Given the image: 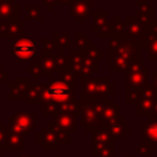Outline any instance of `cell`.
I'll return each mask as SVG.
<instances>
[{"label": "cell", "instance_id": "36", "mask_svg": "<svg viewBox=\"0 0 157 157\" xmlns=\"http://www.w3.org/2000/svg\"><path fill=\"white\" fill-rule=\"evenodd\" d=\"M0 82L1 83H9V74L4 70L2 66H0Z\"/></svg>", "mask_w": 157, "mask_h": 157}, {"label": "cell", "instance_id": "6", "mask_svg": "<svg viewBox=\"0 0 157 157\" xmlns=\"http://www.w3.org/2000/svg\"><path fill=\"white\" fill-rule=\"evenodd\" d=\"M115 92V85L108 77H85L80 80L81 101H107Z\"/></svg>", "mask_w": 157, "mask_h": 157}, {"label": "cell", "instance_id": "2", "mask_svg": "<svg viewBox=\"0 0 157 157\" xmlns=\"http://www.w3.org/2000/svg\"><path fill=\"white\" fill-rule=\"evenodd\" d=\"M104 59V52L98 48L96 43L90 44L87 48L70 49L69 50V72L75 78L91 77L98 71V63Z\"/></svg>", "mask_w": 157, "mask_h": 157}, {"label": "cell", "instance_id": "29", "mask_svg": "<svg viewBox=\"0 0 157 157\" xmlns=\"http://www.w3.org/2000/svg\"><path fill=\"white\" fill-rule=\"evenodd\" d=\"M47 128H49L50 131L54 134V136H55L58 144H63V145H67V144H70L69 134H67L66 131H64L60 126H58L54 121H49L48 125H47Z\"/></svg>", "mask_w": 157, "mask_h": 157}, {"label": "cell", "instance_id": "25", "mask_svg": "<svg viewBox=\"0 0 157 157\" xmlns=\"http://www.w3.org/2000/svg\"><path fill=\"white\" fill-rule=\"evenodd\" d=\"M76 118L66 114V113H58L54 115V123L60 126L67 134H74L76 131Z\"/></svg>", "mask_w": 157, "mask_h": 157}, {"label": "cell", "instance_id": "26", "mask_svg": "<svg viewBox=\"0 0 157 157\" xmlns=\"http://www.w3.org/2000/svg\"><path fill=\"white\" fill-rule=\"evenodd\" d=\"M92 18H93V26H92V32L93 33H98L102 28L107 27L110 21L108 20L109 17V11L108 10H96L92 11Z\"/></svg>", "mask_w": 157, "mask_h": 157}, {"label": "cell", "instance_id": "10", "mask_svg": "<svg viewBox=\"0 0 157 157\" xmlns=\"http://www.w3.org/2000/svg\"><path fill=\"white\" fill-rule=\"evenodd\" d=\"M36 38H20L12 47V58L15 61H31L36 56Z\"/></svg>", "mask_w": 157, "mask_h": 157}, {"label": "cell", "instance_id": "3", "mask_svg": "<svg viewBox=\"0 0 157 157\" xmlns=\"http://www.w3.org/2000/svg\"><path fill=\"white\" fill-rule=\"evenodd\" d=\"M75 85L76 78L69 71L56 74V76H54L53 80L45 86L43 93V104L55 103L63 105L75 101Z\"/></svg>", "mask_w": 157, "mask_h": 157}, {"label": "cell", "instance_id": "44", "mask_svg": "<svg viewBox=\"0 0 157 157\" xmlns=\"http://www.w3.org/2000/svg\"><path fill=\"white\" fill-rule=\"evenodd\" d=\"M4 1H5V0H0V4H1V2H4Z\"/></svg>", "mask_w": 157, "mask_h": 157}, {"label": "cell", "instance_id": "42", "mask_svg": "<svg viewBox=\"0 0 157 157\" xmlns=\"http://www.w3.org/2000/svg\"><path fill=\"white\" fill-rule=\"evenodd\" d=\"M123 157H137L136 155H126V156H123Z\"/></svg>", "mask_w": 157, "mask_h": 157}, {"label": "cell", "instance_id": "43", "mask_svg": "<svg viewBox=\"0 0 157 157\" xmlns=\"http://www.w3.org/2000/svg\"><path fill=\"white\" fill-rule=\"evenodd\" d=\"M0 157H2V151H0Z\"/></svg>", "mask_w": 157, "mask_h": 157}, {"label": "cell", "instance_id": "37", "mask_svg": "<svg viewBox=\"0 0 157 157\" xmlns=\"http://www.w3.org/2000/svg\"><path fill=\"white\" fill-rule=\"evenodd\" d=\"M42 5L47 6L48 11H53L55 6V0H42Z\"/></svg>", "mask_w": 157, "mask_h": 157}, {"label": "cell", "instance_id": "39", "mask_svg": "<svg viewBox=\"0 0 157 157\" xmlns=\"http://www.w3.org/2000/svg\"><path fill=\"white\" fill-rule=\"evenodd\" d=\"M151 117H155L157 118V97L153 102V105H152V112H151Z\"/></svg>", "mask_w": 157, "mask_h": 157}, {"label": "cell", "instance_id": "1", "mask_svg": "<svg viewBox=\"0 0 157 157\" xmlns=\"http://www.w3.org/2000/svg\"><path fill=\"white\" fill-rule=\"evenodd\" d=\"M144 49L126 42L124 38L109 39L108 70L110 72H126L134 64L141 63Z\"/></svg>", "mask_w": 157, "mask_h": 157}, {"label": "cell", "instance_id": "38", "mask_svg": "<svg viewBox=\"0 0 157 157\" xmlns=\"http://www.w3.org/2000/svg\"><path fill=\"white\" fill-rule=\"evenodd\" d=\"M152 87H153V91H155V93H156V96H157V71H155L153 72V78H152Z\"/></svg>", "mask_w": 157, "mask_h": 157}, {"label": "cell", "instance_id": "16", "mask_svg": "<svg viewBox=\"0 0 157 157\" xmlns=\"http://www.w3.org/2000/svg\"><path fill=\"white\" fill-rule=\"evenodd\" d=\"M110 135L115 140V139H125L128 134L131 132V129L128 128L126 125V118L124 115H119L115 120H113L112 123H109L108 125H105L104 128Z\"/></svg>", "mask_w": 157, "mask_h": 157}, {"label": "cell", "instance_id": "9", "mask_svg": "<svg viewBox=\"0 0 157 157\" xmlns=\"http://www.w3.org/2000/svg\"><path fill=\"white\" fill-rule=\"evenodd\" d=\"M36 117H37V112L36 110H31V112L18 110L15 114L9 117V119H7L9 130L26 135L27 132H29L34 128Z\"/></svg>", "mask_w": 157, "mask_h": 157}, {"label": "cell", "instance_id": "13", "mask_svg": "<svg viewBox=\"0 0 157 157\" xmlns=\"http://www.w3.org/2000/svg\"><path fill=\"white\" fill-rule=\"evenodd\" d=\"M136 15L135 17L137 18V21L146 28L150 29V27L153 25L155 20V7L152 4L148 2V0H136Z\"/></svg>", "mask_w": 157, "mask_h": 157}, {"label": "cell", "instance_id": "7", "mask_svg": "<svg viewBox=\"0 0 157 157\" xmlns=\"http://www.w3.org/2000/svg\"><path fill=\"white\" fill-rule=\"evenodd\" d=\"M81 101V99H80ZM105 101H81L80 107V125L87 132L93 134L99 129H104L102 120V110Z\"/></svg>", "mask_w": 157, "mask_h": 157}, {"label": "cell", "instance_id": "15", "mask_svg": "<svg viewBox=\"0 0 157 157\" xmlns=\"http://www.w3.org/2000/svg\"><path fill=\"white\" fill-rule=\"evenodd\" d=\"M25 22H0V38L20 39L25 37Z\"/></svg>", "mask_w": 157, "mask_h": 157}, {"label": "cell", "instance_id": "35", "mask_svg": "<svg viewBox=\"0 0 157 157\" xmlns=\"http://www.w3.org/2000/svg\"><path fill=\"white\" fill-rule=\"evenodd\" d=\"M6 135H7V128H5L0 121V151H4L6 148Z\"/></svg>", "mask_w": 157, "mask_h": 157}, {"label": "cell", "instance_id": "19", "mask_svg": "<svg viewBox=\"0 0 157 157\" xmlns=\"http://www.w3.org/2000/svg\"><path fill=\"white\" fill-rule=\"evenodd\" d=\"M47 82H32L29 92L25 99L26 105H42L43 104V93L45 90Z\"/></svg>", "mask_w": 157, "mask_h": 157}, {"label": "cell", "instance_id": "23", "mask_svg": "<svg viewBox=\"0 0 157 157\" xmlns=\"http://www.w3.org/2000/svg\"><path fill=\"white\" fill-rule=\"evenodd\" d=\"M119 112H120V105L117 104L114 99L109 98L104 102V107L102 110V120L104 123V128L105 125H108L119 117Z\"/></svg>", "mask_w": 157, "mask_h": 157}, {"label": "cell", "instance_id": "17", "mask_svg": "<svg viewBox=\"0 0 157 157\" xmlns=\"http://www.w3.org/2000/svg\"><path fill=\"white\" fill-rule=\"evenodd\" d=\"M20 21V6L15 0H5L0 4V22Z\"/></svg>", "mask_w": 157, "mask_h": 157}, {"label": "cell", "instance_id": "30", "mask_svg": "<svg viewBox=\"0 0 157 157\" xmlns=\"http://www.w3.org/2000/svg\"><path fill=\"white\" fill-rule=\"evenodd\" d=\"M124 21L120 18V16H114V20L112 21V38H124Z\"/></svg>", "mask_w": 157, "mask_h": 157}, {"label": "cell", "instance_id": "12", "mask_svg": "<svg viewBox=\"0 0 157 157\" xmlns=\"http://www.w3.org/2000/svg\"><path fill=\"white\" fill-rule=\"evenodd\" d=\"M32 81L29 77H15L12 82L9 83V99L11 101H20L26 99Z\"/></svg>", "mask_w": 157, "mask_h": 157}, {"label": "cell", "instance_id": "41", "mask_svg": "<svg viewBox=\"0 0 157 157\" xmlns=\"http://www.w3.org/2000/svg\"><path fill=\"white\" fill-rule=\"evenodd\" d=\"M17 157H36V156H34V155H29V156H28V155H20V156H17Z\"/></svg>", "mask_w": 157, "mask_h": 157}, {"label": "cell", "instance_id": "14", "mask_svg": "<svg viewBox=\"0 0 157 157\" xmlns=\"http://www.w3.org/2000/svg\"><path fill=\"white\" fill-rule=\"evenodd\" d=\"M92 0H74L70 4V13L76 22H86L92 13Z\"/></svg>", "mask_w": 157, "mask_h": 157}, {"label": "cell", "instance_id": "27", "mask_svg": "<svg viewBox=\"0 0 157 157\" xmlns=\"http://www.w3.org/2000/svg\"><path fill=\"white\" fill-rule=\"evenodd\" d=\"M54 48L59 52V54H64L65 50H70V44H71V39H70V33H58L54 32L53 33V39H52Z\"/></svg>", "mask_w": 157, "mask_h": 157}, {"label": "cell", "instance_id": "21", "mask_svg": "<svg viewBox=\"0 0 157 157\" xmlns=\"http://www.w3.org/2000/svg\"><path fill=\"white\" fill-rule=\"evenodd\" d=\"M145 49L147 50V60L157 61V21L153 22L147 32Z\"/></svg>", "mask_w": 157, "mask_h": 157}, {"label": "cell", "instance_id": "24", "mask_svg": "<svg viewBox=\"0 0 157 157\" xmlns=\"http://www.w3.org/2000/svg\"><path fill=\"white\" fill-rule=\"evenodd\" d=\"M25 136L23 134L11 131L7 128V135H6V148L5 150H12V151H23L26 147L25 144Z\"/></svg>", "mask_w": 157, "mask_h": 157}, {"label": "cell", "instance_id": "18", "mask_svg": "<svg viewBox=\"0 0 157 157\" xmlns=\"http://www.w3.org/2000/svg\"><path fill=\"white\" fill-rule=\"evenodd\" d=\"M141 137L142 141L157 146V118L148 117L147 120L141 124Z\"/></svg>", "mask_w": 157, "mask_h": 157}, {"label": "cell", "instance_id": "40", "mask_svg": "<svg viewBox=\"0 0 157 157\" xmlns=\"http://www.w3.org/2000/svg\"><path fill=\"white\" fill-rule=\"evenodd\" d=\"M74 0H55V5H70Z\"/></svg>", "mask_w": 157, "mask_h": 157}, {"label": "cell", "instance_id": "4", "mask_svg": "<svg viewBox=\"0 0 157 157\" xmlns=\"http://www.w3.org/2000/svg\"><path fill=\"white\" fill-rule=\"evenodd\" d=\"M25 71L32 77L53 78L55 74L69 71V55L65 53H58L53 56H44L42 54L36 55L29 61V65L25 67Z\"/></svg>", "mask_w": 157, "mask_h": 157}, {"label": "cell", "instance_id": "5", "mask_svg": "<svg viewBox=\"0 0 157 157\" xmlns=\"http://www.w3.org/2000/svg\"><path fill=\"white\" fill-rule=\"evenodd\" d=\"M148 83V67L142 63L134 64L126 71L125 80V104L136 105L141 93Z\"/></svg>", "mask_w": 157, "mask_h": 157}, {"label": "cell", "instance_id": "20", "mask_svg": "<svg viewBox=\"0 0 157 157\" xmlns=\"http://www.w3.org/2000/svg\"><path fill=\"white\" fill-rule=\"evenodd\" d=\"M102 147H108L112 150H114L115 147L114 139L105 129H99L92 134V150H97Z\"/></svg>", "mask_w": 157, "mask_h": 157}, {"label": "cell", "instance_id": "31", "mask_svg": "<svg viewBox=\"0 0 157 157\" xmlns=\"http://www.w3.org/2000/svg\"><path fill=\"white\" fill-rule=\"evenodd\" d=\"M92 43H93V40L87 37L86 32H77V33H75V45H76V49L82 50V49L87 48Z\"/></svg>", "mask_w": 157, "mask_h": 157}, {"label": "cell", "instance_id": "34", "mask_svg": "<svg viewBox=\"0 0 157 157\" xmlns=\"http://www.w3.org/2000/svg\"><path fill=\"white\" fill-rule=\"evenodd\" d=\"M112 148L108 147H102V148H97V150H92V155L96 157H114Z\"/></svg>", "mask_w": 157, "mask_h": 157}, {"label": "cell", "instance_id": "8", "mask_svg": "<svg viewBox=\"0 0 157 157\" xmlns=\"http://www.w3.org/2000/svg\"><path fill=\"white\" fill-rule=\"evenodd\" d=\"M125 29H124V39L134 45H139L145 50L146 37L148 29H146L135 16L128 15L124 21Z\"/></svg>", "mask_w": 157, "mask_h": 157}, {"label": "cell", "instance_id": "28", "mask_svg": "<svg viewBox=\"0 0 157 157\" xmlns=\"http://www.w3.org/2000/svg\"><path fill=\"white\" fill-rule=\"evenodd\" d=\"M25 10H26V17H25V22H31V21H36V22H42V10H43V5H29L26 4L25 5Z\"/></svg>", "mask_w": 157, "mask_h": 157}, {"label": "cell", "instance_id": "32", "mask_svg": "<svg viewBox=\"0 0 157 157\" xmlns=\"http://www.w3.org/2000/svg\"><path fill=\"white\" fill-rule=\"evenodd\" d=\"M136 152L139 156H142V157L153 156L155 155V145L146 142V141H141V144L136 147Z\"/></svg>", "mask_w": 157, "mask_h": 157}, {"label": "cell", "instance_id": "33", "mask_svg": "<svg viewBox=\"0 0 157 157\" xmlns=\"http://www.w3.org/2000/svg\"><path fill=\"white\" fill-rule=\"evenodd\" d=\"M42 47H43L42 55H44V56H53L54 55L55 48H54V44L52 40H49L48 38H43L42 39Z\"/></svg>", "mask_w": 157, "mask_h": 157}, {"label": "cell", "instance_id": "45", "mask_svg": "<svg viewBox=\"0 0 157 157\" xmlns=\"http://www.w3.org/2000/svg\"><path fill=\"white\" fill-rule=\"evenodd\" d=\"M55 157H61V156H55Z\"/></svg>", "mask_w": 157, "mask_h": 157}, {"label": "cell", "instance_id": "22", "mask_svg": "<svg viewBox=\"0 0 157 157\" xmlns=\"http://www.w3.org/2000/svg\"><path fill=\"white\" fill-rule=\"evenodd\" d=\"M36 142L40 145L43 150H58L59 148V144L49 128H43L42 131L36 135Z\"/></svg>", "mask_w": 157, "mask_h": 157}, {"label": "cell", "instance_id": "11", "mask_svg": "<svg viewBox=\"0 0 157 157\" xmlns=\"http://www.w3.org/2000/svg\"><path fill=\"white\" fill-rule=\"evenodd\" d=\"M156 93L153 91L152 83L148 82L147 86L145 87L144 92L141 93L137 103H136V115L139 118H148L151 117L152 112V105L156 99Z\"/></svg>", "mask_w": 157, "mask_h": 157}]
</instances>
